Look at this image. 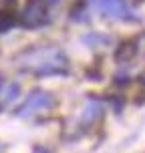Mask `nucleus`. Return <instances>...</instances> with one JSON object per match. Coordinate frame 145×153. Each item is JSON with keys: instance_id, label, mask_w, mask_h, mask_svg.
<instances>
[{"instance_id": "2", "label": "nucleus", "mask_w": 145, "mask_h": 153, "mask_svg": "<svg viewBox=\"0 0 145 153\" xmlns=\"http://www.w3.org/2000/svg\"><path fill=\"white\" fill-rule=\"evenodd\" d=\"M54 105V97L48 91H42V89H34V91L28 93V97L22 101V105L16 109V117L20 119H26L30 115L38 113V111H45V109H51Z\"/></svg>"}, {"instance_id": "4", "label": "nucleus", "mask_w": 145, "mask_h": 153, "mask_svg": "<svg viewBox=\"0 0 145 153\" xmlns=\"http://www.w3.org/2000/svg\"><path fill=\"white\" fill-rule=\"evenodd\" d=\"M95 8L103 12L109 18H115V20H137V14L131 10L123 0H93Z\"/></svg>"}, {"instance_id": "1", "label": "nucleus", "mask_w": 145, "mask_h": 153, "mask_svg": "<svg viewBox=\"0 0 145 153\" xmlns=\"http://www.w3.org/2000/svg\"><path fill=\"white\" fill-rule=\"evenodd\" d=\"M18 71L30 73L34 76H67L69 75V59L59 46H30L14 59Z\"/></svg>"}, {"instance_id": "8", "label": "nucleus", "mask_w": 145, "mask_h": 153, "mask_svg": "<svg viewBox=\"0 0 145 153\" xmlns=\"http://www.w3.org/2000/svg\"><path fill=\"white\" fill-rule=\"evenodd\" d=\"M14 24H16V16L12 12H2L0 14V34L2 32H8Z\"/></svg>"}, {"instance_id": "11", "label": "nucleus", "mask_w": 145, "mask_h": 153, "mask_svg": "<svg viewBox=\"0 0 145 153\" xmlns=\"http://www.w3.org/2000/svg\"><path fill=\"white\" fill-rule=\"evenodd\" d=\"M34 153H51V151L45 149V147H38V149H34Z\"/></svg>"}, {"instance_id": "13", "label": "nucleus", "mask_w": 145, "mask_h": 153, "mask_svg": "<svg viewBox=\"0 0 145 153\" xmlns=\"http://www.w3.org/2000/svg\"><path fill=\"white\" fill-rule=\"evenodd\" d=\"M141 83L145 85V73H143V75H141Z\"/></svg>"}, {"instance_id": "7", "label": "nucleus", "mask_w": 145, "mask_h": 153, "mask_svg": "<svg viewBox=\"0 0 145 153\" xmlns=\"http://www.w3.org/2000/svg\"><path fill=\"white\" fill-rule=\"evenodd\" d=\"M101 115V103H97V101H87V105H85L83 109V121L91 123L93 119H97Z\"/></svg>"}, {"instance_id": "9", "label": "nucleus", "mask_w": 145, "mask_h": 153, "mask_svg": "<svg viewBox=\"0 0 145 153\" xmlns=\"http://www.w3.org/2000/svg\"><path fill=\"white\" fill-rule=\"evenodd\" d=\"M16 2H18V0H0V14H2V12H10V10L16 6Z\"/></svg>"}, {"instance_id": "6", "label": "nucleus", "mask_w": 145, "mask_h": 153, "mask_svg": "<svg viewBox=\"0 0 145 153\" xmlns=\"http://www.w3.org/2000/svg\"><path fill=\"white\" fill-rule=\"evenodd\" d=\"M135 53H137V42H135V40H127V42H123V45L117 48L115 59L119 62H127L135 56Z\"/></svg>"}, {"instance_id": "12", "label": "nucleus", "mask_w": 145, "mask_h": 153, "mask_svg": "<svg viewBox=\"0 0 145 153\" xmlns=\"http://www.w3.org/2000/svg\"><path fill=\"white\" fill-rule=\"evenodd\" d=\"M40 2H42V4H45V6H46V4H57L59 0H40Z\"/></svg>"}, {"instance_id": "5", "label": "nucleus", "mask_w": 145, "mask_h": 153, "mask_svg": "<svg viewBox=\"0 0 145 153\" xmlns=\"http://www.w3.org/2000/svg\"><path fill=\"white\" fill-rule=\"evenodd\" d=\"M18 95H20V87H18V83H14V81L0 83V111H4L12 101H16Z\"/></svg>"}, {"instance_id": "3", "label": "nucleus", "mask_w": 145, "mask_h": 153, "mask_svg": "<svg viewBox=\"0 0 145 153\" xmlns=\"http://www.w3.org/2000/svg\"><path fill=\"white\" fill-rule=\"evenodd\" d=\"M18 24L26 28V30H34V28H40L48 24V12H46V6L40 2V0H28L24 4L22 12L18 16Z\"/></svg>"}, {"instance_id": "10", "label": "nucleus", "mask_w": 145, "mask_h": 153, "mask_svg": "<svg viewBox=\"0 0 145 153\" xmlns=\"http://www.w3.org/2000/svg\"><path fill=\"white\" fill-rule=\"evenodd\" d=\"M111 103H113V107H115V113H119L123 107V99H117V97H111Z\"/></svg>"}]
</instances>
